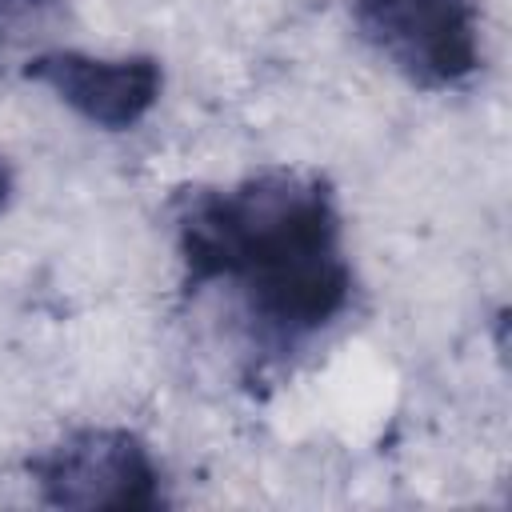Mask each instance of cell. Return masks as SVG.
Masks as SVG:
<instances>
[{
  "label": "cell",
  "instance_id": "obj_3",
  "mask_svg": "<svg viewBox=\"0 0 512 512\" xmlns=\"http://www.w3.org/2000/svg\"><path fill=\"white\" fill-rule=\"evenodd\" d=\"M28 476L48 508L152 512L168 504L164 468L132 428H76L36 452Z\"/></svg>",
  "mask_w": 512,
  "mask_h": 512
},
{
  "label": "cell",
  "instance_id": "obj_2",
  "mask_svg": "<svg viewBox=\"0 0 512 512\" xmlns=\"http://www.w3.org/2000/svg\"><path fill=\"white\" fill-rule=\"evenodd\" d=\"M352 24L412 88L452 92L484 68L480 0H352Z\"/></svg>",
  "mask_w": 512,
  "mask_h": 512
},
{
  "label": "cell",
  "instance_id": "obj_4",
  "mask_svg": "<svg viewBox=\"0 0 512 512\" xmlns=\"http://www.w3.org/2000/svg\"><path fill=\"white\" fill-rule=\"evenodd\" d=\"M24 76L48 88L64 108L100 132H128L152 116L164 92V68L156 56L124 52L100 56L80 48L40 52L24 64Z\"/></svg>",
  "mask_w": 512,
  "mask_h": 512
},
{
  "label": "cell",
  "instance_id": "obj_1",
  "mask_svg": "<svg viewBox=\"0 0 512 512\" xmlns=\"http://www.w3.org/2000/svg\"><path fill=\"white\" fill-rule=\"evenodd\" d=\"M172 236L192 296L220 292L248 356L284 364L348 308L356 272L332 184L304 168H260L228 184L184 188Z\"/></svg>",
  "mask_w": 512,
  "mask_h": 512
},
{
  "label": "cell",
  "instance_id": "obj_5",
  "mask_svg": "<svg viewBox=\"0 0 512 512\" xmlns=\"http://www.w3.org/2000/svg\"><path fill=\"white\" fill-rule=\"evenodd\" d=\"M12 196H16V172H12V164L0 156V212H8Z\"/></svg>",
  "mask_w": 512,
  "mask_h": 512
}]
</instances>
